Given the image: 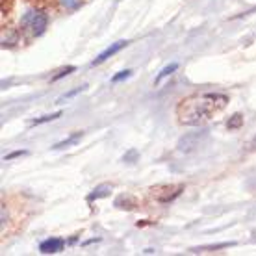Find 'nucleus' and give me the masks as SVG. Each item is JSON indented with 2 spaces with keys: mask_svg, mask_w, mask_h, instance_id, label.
I'll return each mask as SVG.
<instances>
[{
  "mask_svg": "<svg viewBox=\"0 0 256 256\" xmlns=\"http://www.w3.org/2000/svg\"><path fill=\"white\" fill-rule=\"evenodd\" d=\"M228 104L224 93H193L182 98L176 106V119L184 127H199L223 112Z\"/></svg>",
  "mask_w": 256,
  "mask_h": 256,
  "instance_id": "nucleus-1",
  "label": "nucleus"
},
{
  "mask_svg": "<svg viewBox=\"0 0 256 256\" xmlns=\"http://www.w3.org/2000/svg\"><path fill=\"white\" fill-rule=\"evenodd\" d=\"M21 24L24 28H28L32 35H41L45 30H47V26H48V15L47 13H43V11H28L24 17H22Z\"/></svg>",
  "mask_w": 256,
  "mask_h": 256,
  "instance_id": "nucleus-2",
  "label": "nucleus"
},
{
  "mask_svg": "<svg viewBox=\"0 0 256 256\" xmlns=\"http://www.w3.org/2000/svg\"><path fill=\"white\" fill-rule=\"evenodd\" d=\"M184 192V186H158V188H152L150 195L156 203L160 204H169L173 203L180 193Z\"/></svg>",
  "mask_w": 256,
  "mask_h": 256,
  "instance_id": "nucleus-3",
  "label": "nucleus"
},
{
  "mask_svg": "<svg viewBox=\"0 0 256 256\" xmlns=\"http://www.w3.org/2000/svg\"><path fill=\"white\" fill-rule=\"evenodd\" d=\"M204 138H206V130H203V132H193V134H186V136L178 141V150H180V152H192V150H195L201 143H203Z\"/></svg>",
  "mask_w": 256,
  "mask_h": 256,
  "instance_id": "nucleus-4",
  "label": "nucleus"
},
{
  "mask_svg": "<svg viewBox=\"0 0 256 256\" xmlns=\"http://www.w3.org/2000/svg\"><path fill=\"white\" fill-rule=\"evenodd\" d=\"M64 247H65V240H62V238H48V240L41 241L39 251H41L43 255H56V253L64 251Z\"/></svg>",
  "mask_w": 256,
  "mask_h": 256,
  "instance_id": "nucleus-5",
  "label": "nucleus"
},
{
  "mask_svg": "<svg viewBox=\"0 0 256 256\" xmlns=\"http://www.w3.org/2000/svg\"><path fill=\"white\" fill-rule=\"evenodd\" d=\"M127 45H128V41H117V43H112V45L108 47V48H106V50H104V52H100V54H98V56H96V58H95V60L91 62V65H100V64H104V62H106V60H108V58H112L113 54H117L119 50H123V48L127 47Z\"/></svg>",
  "mask_w": 256,
  "mask_h": 256,
  "instance_id": "nucleus-6",
  "label": "nucleus"
},
{
  "mask_svg": "<svg viewBox=\"0 0 256 256\" xmlns=\"http://www.w3.org/2000/svg\"><path fill=\"white\" fill-rule=\"evenodd\" d=\"M112 192V186L110 184H100V186H96L93 192L87 195V203H93L96 199H102V197H108Z\"/></svg>",
  "mask_w": 256,
  "mask_h": 256,
  "instance_id": "nucleus-7",
  "label": "nucleus"
},
{
  "mask_svg": "<svg viewBox=\"0 0 256 256\" xmlns=\"http://www.w3.org/2000/svg\"><path fill=\"white\" fill-rule=\"evenodd\" d=\"M82 136H84V132H75V134H71L67 139H64V141H60V143H56L52 149L54 150H60V149H67V147H71V145H76L80 139H82Z\"/></svg>",
  "mask_w": 256,
  "mask_h": 256,
  "instance_id": "nucleus-8",
  "label": "nucleus"
},
{
  "mask_svg": "<svg viewBox=\"0 0 256 256\" xmlns=\"http://www.w3.org/2000/svg\"><path fill=\"white\" fill-rule=\"evenodd\" d=\"M115 206H117V208H127V210H132V208H134V206H138V204H136V199H132L130 195H121V197L115 199Z\"/></svg>",
  "mask_w": 256,
  "mask_h": 256,
  "instance_id": "nucleus-9",
  "label": "nucleus"
},
{
  "mask_svg": "<svg viewBox=\"0 0 256 256\" xmlns=\"http://www.w3.org/2000/svg\"><path fill=\"white\" fill-rule=\"evenodd\" d=\"M176 69H178V64H175V62H173V64H171V65H167V67H163V69H161V71H160V75L156 76V80H154V84L158 85V84H160V82H161V80L165 78V76L173 75V73H175Z\"/></svg>",
  "mask_w": 256,
  "mask_h": 256,
  "instance_id": "nucleus-10",
  "label": "nucleus"
},
{
  "mask_svg": "<svg viewBox=\"0 0 256 256\" xmlns=\"http://www.w3.org/2000/svg\"><path fill=\"white\" fill-rule=\"evenodd\" d=\"M243 127V115L241 113H234L232 117L228 119V123H226V128L228 130H238V128Z\"/></svg>",
  "mask_w": 256,
  "mask_h": 256,
  "instance_id": "nucleus-11",
  "label": "nucleus"
},
{
  "mask_svg": "<svg viewBox=\"0 0 256 256\" xmlns=\"http://www.w3.org/2000/svg\"><path fill=\"white\" fill-rule=\"evenodd\" d=\"M62 110L60 112H56V113H50V115H43V117L39 119H33L32 123H30V127H37V125H43V123H48V121H54V119H58V117H62Z\"/></svg>",
  "mask_w": 256,
  "mask_h": 256,
  "instance_id": "nucleus-12",
  "label": "nucleus"
},
{
  "mask_svg": "<svg viewBox=\"0 0 256 256\" xmlns=\"http://www.w3.org/2000/svg\"><path fill=\"white\" fill-rule=\"evenodd\" d=\"M85 89V85H82V87H76V89H73V91H69V93H65L64 96H60V100H58V104H62V102H65V100H69V98H73L75 95H78V93H82Z\"/></svg>",
  "mask_w": 256,
  "mask_h": 256,
  "instance_id": "nucleus-13",
  "label": "nucleus"
},
{
  "mask_svg": "<svg viewBox=\"0 0 256 256\" xmlns=\"http://www.w3.org/2000/svg\"><path fill=\"white\" fill-rule=\"evenodd\" d=\"M75 71H76L75 65H69V67L62 69V71H60L56 76H52V82H56V80H60V78H64V76H67V75H71V73H75Z\"/></svg>",
  "mask_w": 256,
  "mask_h": 256,
  "instance_id": "nucleus-14",
  "label": "nucleus"
},
{
  "mask_svg": "<svg viewBox=\"0 0 256 256\" xmlns=\"http://www.w3.org/2000/svg\"><path fill=\"white\" fill-rule=\"evenodd\" d=\"M128 76H132V71H121L119 75H115L113 78H112V82L117 84V82H121V80H127Z\"/></svg>",
  "mask_w": 256,
  "mask_h": 256,
  "instance_id": "nucleus-15",
  "label": "nucleus"
},
{
  "mask_svg": "<svg viewBox=\"0 0 256 256\" xmlns=\"http://www.w3.org/2000/svg\"><path fill=\"white\" fill-rule=\"evenodd\" d=\"M24 154H28V152H26V150H15V152H11V154H8V156H4V161H10V160H13V158L24 156Z\"/></svg>",
  "mask_w": 256,
  "mask_h": 256,
  "instance_id": "nucleus-16",
  "label": "nucleus"
},
{
  "mask_svg": "<svg viewBox=\"0 0 256 256\" xmlns=\"http://www.w3.org/2000/svg\"><path fill=\"white\" fill-rule=\"evenodd\" d=\"M251 147H253V149H256V139L253 141V145H251Z\"/></svg>",
  "mask_w": 256,
  "mask_h": 256,
  "instance_id": "nucleus-17",
  "label": "nucleus"
}]
</instances>
